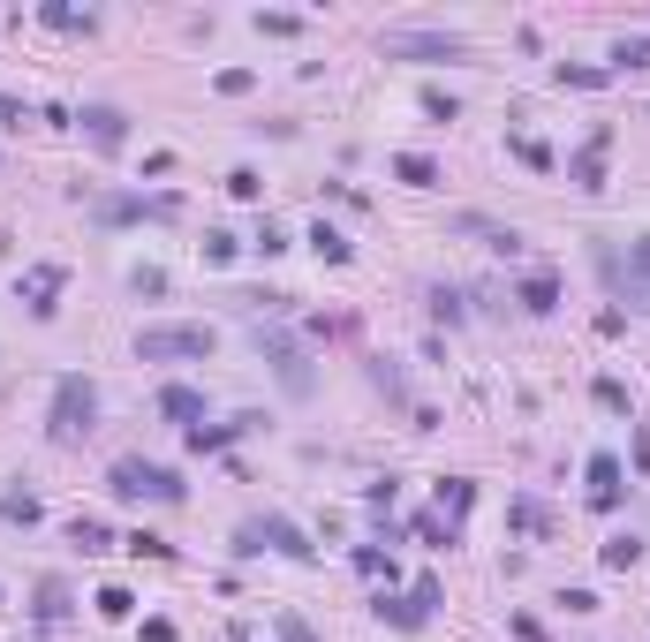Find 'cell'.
I'll list each match as a JSON object with an SVG mask.
<instances>
[{"instance_id":"cell-8","label":"cell","mask_w":650,"mask_h":642,"mask_svg":"<svg viewBox=\"0 0 650 642\" xmlns=\"http://www.w3.org/2000/svg\"><path fill=\"white\" fill-rule=\"evenodd\" d=\"M84 136H91V152H121L129 144V114L121 106H84Z\"/></svg>"},{"instance_id":"cell-3","label":"cell","mask_w":650,"mask_h":642,"mask_svg":"<svg viewBox=\"0 0 650 642\" xmlns=\"http://www.w3.org/2000/svg\"><path fill=\"white\" fill-rule=\"evenodd\" d=\"M137 355L144 363H197V355H212V325H144Z\"/></svg>"},{"instance_id":"cell-11","label":"cell","mask_w":650,"mask_h":642,"mask_svg":"<svg viewBox=\"0 0 650 642\" xmlns=\"http://www.w3.org/2000/svg\"><path fill=\"white\" fill-rule=\"evenodd\" d=\"M53 295H61V265H31V272H23V303H31V318H53Z\"/></svg>"},{"instance_id":"cell-13","label":"cell","mask_w":650,"mask_h":642,"mask_svg":"<svg viewBox=\"0 0 650 642\" xmlns=\"http://www.w3.org/2000/svg\"><path fill=\"white\" fill-rule=\"evenodd\" d=\"M69 544H76L84 559H99V552H114V529H106L99 514H76V522H69Z\"/></svg>"},{"instance_id":"cell-33","label":"cell","mask_w":650,"mask_h":642,"mask_svg":"<svg viewBox=\"0 0 650 642\" xmlns=\"http://www.w3.org/2000/svg\"><path fill=\"white\" fill-rule=\"evenodd\" d=\"M280 642H318V635H310V627L295 620V612H280Z\"/></svg>"},{"instance_id":"cell-7","label":"cell","mask_w":650,"mask_h":642,"mask_svg":"<svg viewBox=\"0 0 650 642\" xmlns=\"http://www.w3.org/2000/svg\"><path fill=\"white\" fill-rule=\"evenodd\" d=\"M257 348L273 355V371H280V386H288V393H310V363H303V348H295V340H280V333H265V325H257Z\"/></svg>"},{"instance_id":"cell-24","label":"cell","mask_w":650,"mask_h":642,"mask_svg":"<svg viewBox=\"0 0 650 642\" xmlns=\"http://www.w3.org/2000/svg\"><path fill=\"white\" fill-rule=\"evenodd\" d=\"M91 605H99L106 620H129V605H137V597H129V590H99V597H91Z\"/></svg>"},{"instance_id":"cell-16","label":"cell","mask_w":650,"mask_h":642,"mask_svg":"<svg viewBox=\"0 0 650 642\" xmlns=\"http://www.w3.org/2000/svg\"><path fill=\"white\" fill-rule=\"evenodd\" d=\"M598 559L613 567V575H628L635 559H643V544H635V537H605V544H598Z\"/></svg>"},{"instance_id":"cell-15","label":"cell","mask_w":650,"mask_h":642,"mask_svg":"<svg viewBox=\"0 0 650 642\" xmlns=\"http://www.w3.org/2000/svg\"><path fill=\"white\" fill-rule=\"evenodd\" d=\"M552 303H560V280H552V272H530V280H522V310H537V318H545Z\"/></svg>"},{"instance_id":"cell-26","label":"cell","mask_w":650,"mask_h":642,"mask_svg":"<svg viewBox=\"0 0 650 642\" xmlns=\"http://www.w3.org/2000/svg\"><path fill=\"white\" fill-rule=\"evenodd\" d=\"M129 552H137V559H167L174 544H167V537H152V529H137V537H129Z\"/></svg>"},{"instance_id":"cell-5","label":"cell","mask_w":650,"mask_h":642,"mask_svg":"<svg viewBox=\"0 0 650 642\" xmlns=\"http://www.w3.org/2000/svg\"><path fill=\"white\" fill-rule=\"evenodd\" d=\"M288 552V559H310V537L288 522V514H265V522H242V552Z\"/></svg>"},{"instance_id":"cell-4","label":"cell","mask_w":650,"mask_h":642,"mask_svg":"<svg viewBox=\"0 0 650 642\" xmlns=\"http://www.w3.org/2000/svg\"><path fill=\"white\" fill-rule=\"evenodd\" d=\"M378 46H386V61H462L454 31H386Z\"/></svg>"},{"instance_id":"cell-29","label":"cell","mask_w":650,"mask_h":642,"mask_svg":"<svg viewBox=\"0 0 650 642\" xmlns=\"http://www.w3.org/2000/svg\"><path fill=\"white\" fill-rule=\"evenodd\" d=\"M424 114H431V121H454L462 106H454V91H424Z\"/></svg>"},{"instance_id":"cell-25","label":"cell","mask_w":650,"mask_h":642,"mask_svg":"<svg viewBox=\"0 0 650 642\" xmlns=\"http://www.w3.org/2000/svg\"><path fill=\"white\" fill-rule=\"evenodd\" d=\"M242 250V242L235 235H220V227H212V235H205V265H227V257H235Z\"/></svg>"},{"instance_id":"cell-30","label":"cell","mask_w":650,"mask_h":642,"mask_svg":"<svg viewBox=\"0 0 650 642\" xmlns=\"http://www.w3.org/2000/svg\"><path fill=\"white\" fill-rule=\"evenodd\" d=\"M416 537H424V544H454V529H446L439 514H416Z\"/></svg>"},{"instance_id":"cell-32","label":"cell","mask_w":650,"mask_h":642,"mask_svg":"<svg viewBox=\"0 0 650 642\" xmlns=\"http://www.w3.org/2000/svg\"><path fill=\"white\" fill-rule=\"evenodd\" d=\"M507 627H514V635H522V642H552V635H545V620H530V612H514Z\"/></svg>"},{"instance_id":"cell-10","label":"cell","mask_w":650,"mask_h":642,"mask_svg":"<svg viewBox=\"0 0 650 642\" xmlns=\"http://www.w3.org/2000/svg\"><path fill=\"white\" fill-rule=\"evenodd\" d=\"M469 507H477V484H469V476H446V484H439V507H431V514H439V522L454 529V537H462Z\"/></svg>"},{"instance_id":"cell-20","label":"cell","mask_w":650,"mask_h":642,"mask_svg":"<svg viewBox=\"0 0 650 642\" xmlns=\"http://www.w3.org/2000/svg\"><path fill=\"white\" fill-rule=\"evenodd\" d=\"M310 250H318V257H325V265H348V257H356V250H348V242H341V235H333V227H325V220H318V227H310Z\"/></svg>"},{"instance_id":"cell-9","label":"cell","mask_w":650,"mask_h":642,"mask_svg":"<svg viewBox=\"0 0 650 642\" xmlns=\"http://www.w3.org/2000/svg\"><path fill=\"white\" fill-rule=\"evenodd\" d=\"M620 491H628L620 461H613V454H590V507H598V514H613V507H620Z\"/></svg>"},{"instance_id":"cell-6","label":"cell","mask_w":650,"mask_h":642,"mask_svg":"<svg viewBox=\"0 0 650 642\" xmlns=\"http://www.w3.org/2000/svg\"><path fill=\"white\" fill-rule=\"evenodd\" d=\"M605 152H613V129L598 121V129H590V144L567 159V182H575L582 197H598V189H605Z\"/></svg>"},{"instance_id":"cell-22","label":"cell","mask_w":650,"mask_h":642,"mask_svg":"<svg viewBox=\"0 0 650 642\" xmlns=\"http://www.w3.org/2000/svg\"><path fill=\"white\" fill-rule=\"evenodd\" d=\"M613 68H650V38H620V46H613Z\"/></svg>"},{"instance_id":"cell-19","label":"cell","mask_w":650,"mask_h":642,"mask_svg":"<svg viewBox=\"0 0 650 642\" xmlns=\"http://www.w3.org/2000/svg\"><path fill=\"white\" fill-rule=\"evenodd\" d=\"M31 612H38V620H61V612H69V582L46 575V582H38V605H31Z\"/></svg>"},{"instance_id":"cell-18","label":"cell","mask_w":650,"mask_h":642,"mask_svg":"<svg viewBox=\"0 0 650 642\" xmlns=\"http://www.w3.org/2000/svg\"><path fill=\"white\" fill-rule=\"evenodd\" d=\"M0 522L31 529V522H38V499H31V491H0Z\"/></svg>"},{"instance_id":"cell-27","label":"cell","mask_w":650,"mask_h":642,"mask_svg":"<svg viewBox=\"0 0 650 642\" xmlns=\"http://www.w3.org/2000/svg\"><path fill=\"white\" fill-rule=\"evenodd\" d=\"M227 189H235L242 204H257V189H265V182H257V167H235V174H227Z\"/></svg>"},{"instance_id":"cell-21","label":"cell","mask_w":650,"mask_h":642,"mask_svg":"<svg viewBox=\"0 0 650 642\" xmlns=\"http://www.w3.org/2000/svg\"><path fill=\"white\" fill-rule=\"evenodd\" d=\"M514 529H530V537H552V514L537 499H514Z\"/></svg>"},{"instance_id":"cell-34","label":"cell","mask_w":650,"mask_h":642,"mask_svg":"<svg viewBox=\"0 0 650 642\" xmlns=\"http://www.w3.org/2000/svg\"><path fill=\"white\" fill-rule=\"evenodd\" d=\"M628 272H643V280H650V235H643V242L628 250Z\"/></svg>"},{"instance_id":"cell-35","label":"cell","mask_w":650,"mask_h":642,"mask_svg":"<svg viewBox=\"0 0 650 642\" xmlns=\"http://www.w3.org/2000/svg\"><path fill=\"white\" fill-rule=\"evenodd\" d=\"M23 121V99H0V129H16Z\"/></svg>"},{"instance_id":"cell-31","label":"cell","mask_w":650,"mask_h":642,"mask_svg":"<svg viewBox=\"0 0 650 642\" xmlns=\"http://www.w3.org/2000/svg\"><path fill=\"white\" fill-rule=\"evenodd\" d=\"M257 31H265V38H295L303 23H295V16H280V8H273V16H257Z\"/></svg>"},{"instance_id":"cell-14","label":"cell","mask_w":650,"mask_h":642,"mask_svg":"<svg viewBox=\"0 0 650 642\" xmlns=\"http://www.w3.org/2000/svg\"><path fill=\"white\" fill-rule=\"evenodd\" d=\"M371 612H378V620H386V627H401V635H416V627H424V620H431V612H424V605H416V597H378V605H371Z\"/></svg>"},{"instance_id":"cell-2","label":"cell","mask_w":650,"mask_h":642,"mask_svg":"<svg viewBox=\"0 0 650 642\" xmlns=\"http://www.w3.org/2000/svg\"><path fill=\"white\" fill-rule=\"evenodd\" d=\"M53 439L69 446V439H91V423H99V386H91V378H53Z\"/></svg>"},{"instance_id":"cell-17","label":"cell","mask_w":650,"mask_h":642,"mask_svg":"<svg viewBox=\"0 0 650 642\" xmlns=\"http://www.w3.org/2000/svg\"><path fill=\"white\" fill-rule=\"evenodd\" d=\"M394 174H401L409 189H431V182H439V167H431L424 152H401V159H394Z\"/></svg>"},{"instance_id":"cell-23","label":"cell","mask_w":650,"mask_h":642,"mask_svg":"<svg viewBox=\"0 0 650 642\" xmlns=\"http://www.w3.org/2000/svg\"><path fill=\"white\" fill-rule=\"evenodd\" d=\"M356 567H363V575H386V582H394V559L378 552V544H356Z\"/></svg>"},{"instance_id":"cell-1","label":"cell","mask_w":650,"mask_h":642,"mask_svg":"<svg viewBox=\"0 0 650 642\" xmlns=\"http://www.w3.org/2000/svg\"><path fill=\"white\" fill-rule=\"evenodd\" d=\"M106 491H114V499H159V507H174V499H182V476L144 461V454H121L114 469H106Z\"/></svg>"},{"instance_id":"cell-12","label":"cell","mask_w":650,"mask_h":642,"mask_svg":"<svg viewBox=\"0 0 650 642\" xmlns=\"http://www.w3.org/2000/svg\"><path fill=\"white\" fill-rule=\"evenodd\" d=\"M159 416L197 431V416H205V393H197V386H159Z\"/></svg>"},{"instance_id":"cell-28","label":"cell","mask_w":650,"mask_h":642,"mask_svg":"<svg viewBox=\"0 0 650 642\" xmlns=\"http://www.w3.org/2000/svg\"><path fill=\"white\" fill-rule=\"evenodd\" d=\"M46 23H53V31H91V16H76V8H61V0L46 8Z\"/></svg>"}]
</instances>
